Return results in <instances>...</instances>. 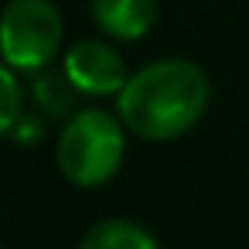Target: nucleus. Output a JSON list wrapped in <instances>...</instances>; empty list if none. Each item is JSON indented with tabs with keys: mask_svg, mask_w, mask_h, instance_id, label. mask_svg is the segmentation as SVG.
I'll use <instances>...</instances> for the list:
<instances>
[{
	"mask_svg": "<svg viewBox=\"0 0 249 249\" xmlns=\"http://www.w3.org/2000/svg\"><path fill=\"white\" fill-rule=\"evenodd\" d=\"M126 157V123L120 113L106 109H79L65 120L58 143H55V160L65 181L75 188H99L116 178Z\"/></svg>",
	"mask_w": 249,
	"mask_h": 249,
	"instance_id": "nucleus-2",
	"label": "nucleus"
},
{
	"mask_svg": "<svg viewBox=\"0 0 249 249\" xmlns=\"http://www.w3.org/2000/svg\"><path fill=\"white\" fill-rule=\"evenodd\" d=\"M92 18L116 41H140L157 24V0H92Z\"/></svg>",
	"mask_w": 249,
	"mask_h": 249,
	"instance_id": "nucleus-5",
	"label": "nucleus"
},
{
	"mask_svg": "<svg viewBox=\"0 0 249 249\" xmlns=\"http://www.w3.org/2000/svg\"><path fill=\"white\" fill-rule=\"evenodd\" d=\"M208 75L188 58H160L137 69L116 92V113L140 140L184 137L208 109Z\"/></svg>",
	"mask_w": 249,
	"mask_h": 249,
	"instance_id": "nucleus-1",
	"label": "nucleus"
},
{
	"mask_svg": "<svg viewBox=\"0 0 249 249\" xmlns=\"http://www.w3.org/2000/svg\"><path fill=\"white\" fill-rule=\"evenodd\" d=\"M62 31L52 0H11L0 11V58L18 72H41L58 55Z\"/></svg>",
	"mask_w": 249,
	"mask_h": 249,
	"instance_id": "nucleus-3",
	"label": "nucleus"
},
{
	"mask_svg": "<svg viewBox=\"0 0 249 249\" xmlns=\"http://www.w3.org/2000/svg\"><path fill=\"white\" fill-rule=\"evenodd\" d=\"M62 75L69 79L72 92H82V96H116L123 82L130 79L123 55L109 41H99V38L75 41L65 52Z\"/></svg>",
	"mask_w": 249,
	"mask_h": 249,
	"instance_id": "nucleus-4",
	"label": "nucleus"
},
{
	"mask_svg": "<svg viewBox=\"0 0 249 249\" xmlns=\"http://www.w3.org/2000/svg\"><path fill=\"white\" fill-rule=\"evenodd\" d=\"M79 249H160V242L130 218H103L96 222L86 235Z\"/></svg>",
	"mask_w": 249,
	"mask_h": 249,
	"instance_id": "nucleus-6",
	"label": "nucleus"
},
{
	"mask_svg": "<svg viewBox=\"0 0 249 249\" xmlns=\"http://www.w3.org/2000/svg\"><path fill=\"white\" fill-rule=\"evenodd\" d=\"M21 82H18V69H11L0 58V137L11 133L21 120Z\"/></svg>",
	"mask_w": 249,
	"mask_h": 249,
	"instance_id": "nucleus-7",
	"label": "nucleus"
}]
</instances>
